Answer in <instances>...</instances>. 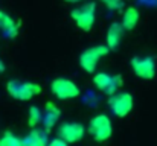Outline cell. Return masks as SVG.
I'll use <instances>...</instances> for the list:
<instances>
[{
  "label": "cell",
  "mask_w": 157,
  "mask_h": 146,
  "mask_svg": "<svg viewBox=\"0 0 157 146\" xmlns=\"http://www.w3.org/2000/svg\"><path fill=\"white\" fill-rule=\"evenodd\" d=\"M6 92H8V95L12 97V99L26 102V100H31L32 97H35L37 95H40L43 92V88L37 82L12 79V81H8Z\"/></svg>",
  "instance_id": "obj_1"
},
{
  "label": "cell",
  "mask_w": 157,
  "mask_h": 146,
  "mask_svg": "<svg viewBox=\"0 0 157 146\" xmlns=\"http://www.w3.org/2000/svg\"><path fill=\"white\" fill-rule=\"evenodd\" d=\"M70 17L75 21L78 29H81L84 32L92 31L95 20H96V5H95V2H87L82 6L75 8L70 12Z\"/></svg>",
  "instance_id": "obj_2"
},
{
  "label": "cell",
  "mask_w": 157,
  "mask_h": 146,
  "mask_svg": "<svg viewBox=\"0 0 157 146\" xmlns=\"http://www.w3.org/2000/svg\"><path fill=\"white\" fill-rule=\"evenodd\" d=\"M89 134L92 136L93 140L102 143L107 142L113 136V123L107 114H96L90 119L89 122Z\"/></svg>",
  "instance_id": "obj_3"
},
{
  "label": "cell",
  "mask_w": 157,
  "mask_h": 146,
  "mask_svg": "<svg viewBox=\"0 0 157 146\" xmlns=\"http://www.w3.org/2000/svg\"><path fill=\"white\" fill-rule=\"evenodd\" d=\"M108 52L110 49L107 44H96V46L86 49L79 55V67L87 73H95L99 61L108 55Z\"/></svg>",
  "instance_id": "obj_4"
},
{
  "label": "cell",
  "mask_w": 157,
  "mask_h": 146,
  "mask_svg": "<svg viewBox=\"0 0 157 146\" xmlns=\"http://www.w3.org/2000/svg\"><path fill=\"white\" fill-rule=\"evenodd\" d=\"M107 105L116 117H127L134 108V97L128 92H116L110 95Z\"/></svg>",
  "instance_id": "obj_5"
},
{
  "label": "cell",
  "mask_w": 157,
  "mask_h": 146,
  "mask_svg": "<svg viewBox=\"0 0 157 146\" xmlns=\"http://www.w3.org/2000/svg\"><path fill=\"white\" fill-rule=\"evenodd\" d=\"M51 92L58 100H72L81 95L78 84L69 78H56L51 82Z\"/></svg>",
  "instance_id": "obj_6"
},
{
  "label": "cell",
  "mask_w": 157,
  "mask_h": 146,
  "mask_svg": "<svg viewBox=\"0 0 157 146\" xmlns=\"http://www.w3.org/2000/svg\"><path fill=\"white\" fill-rule=\"evenodd\" d=\"M93 85L104 95L110 96L119 92V88L124 85V78L122 75H111V73L99 72L93 75Z\"/></svg>",
  "instance_id": "obj_7"
},
{
  "label": "cell",
  "mask_w": 157,
  "mask_h": 146,
  "mask_svg": "<svg viewBox=\"0 0 157 146\" xmlns=\"http://www.w3.org/2000/svg\"><path fill=\"white\" fill-rule=\"evenodd\" d=\"M133 73L145 81H150L156 76V59L150 55H139L130 61Z\"/></svg>",
  "instance_id": "obj_8"
},
{
  "label": "cell",
  "mask_w": 157,
  "mask_h": 146,
  "mask_svg": "<svg viewBox=\"0 0 157 146\" xmlns=\"http://www.w3.org/2000/svg\"><path fill=\"white\" fill-rule=\"evenodd\" d=\"M58 137L67 142L69 145L78 143L86 136V126L79 122H63L58 126Z\"/></svg>",
  "instance_id": "obj_9"
},
{
  "label": "cell",
  "mask_w": 157,
  "mask_h": 146,
  "mask_svg": "<svg viewBox=\"0 0 157 146\" xmlns=\"http://www.w3.org/2000/svg\"><path fill=\"white\" fill-rule=\"evenodd\" d=\"M59 117H61V110L58 108V105L53 103V102H46L44 110H43V117H41L43 129H46L48 133L52 131L58 125Z\"/></svg>",
  "instance_id": "obj_10"
},
{
  "label": "cell",
  "mask_w": 157,
  "mask_h": 146,
  "mask_svg": "<svg viewBox=\"0 0 157 146\" xmlns=\"http://www.w3.org/2000/svg\"><path fill=\"white\" fill-rule=\"evenodd\" d=\"M124 29L121 26V23L117 21H113L108 29H107V37H105V44L108 46L110 50H116V49L121 46L122 43V38H124Z\"/></svg>",
  "instance_id": "obj_11"
},
{
  "label": "cell",
  "mask_w": 157,
  "mask_h": 146,
  "mask_svg": "<svg viewBox=\"0 0 157 146\" xmlns=\"http://www.w3.org/2000/svg\"><path fill=\"white\" fill-rule=\"evenodd\" d=\"M49 142L48 131L46 129H38L31 128V131L21 139V146H46Z\"/></svg>",
  "instance_id": "obj_12"
},
{
  "label": "cell",
  "mask_w": 157,
  "mask_h": 146,
  "mask_svg": "<svg viewBox=\"0 0 157 146\" xmlns=\"http://www.w3.org/2000/svg\"><path fill=\"white\" fill-rule=\"evenodd\" d=\"M139 18H140L139 11H137L134 6L125 8L124 12H122V18H121V26H122V29H124V31H133V29L137 26Z\"/></svg>",
  "instance_id": "obj_13"
},
{
  "label": "cell",
  "mask_w": 157,
  "mask_h": 146,
  "mask_svg": "<svg viewBox=\"0 0 157 146\" xmlns=\"http://www.w3.org/2000/svg\"><path fill=\"white\" fill-rule=\"evenodd\" d=\"M0 32H2V35H3L5 38L12 40V38H15L17 34H18V23H17L12 17H9L8 14H5V18H3Z\"/></svg>",
  "instance_id": "obj_14"
},
{
  "label": "cell",
  "mask_w": 157,
  "mask_h": 146,
  "mask_svg": "<svg viewBox=\"0 0 157 146\" xmlns=\"http://www.w3.org/2000/svg\"><path fill=\"white\" fill-rule=\"evenodd\" d=\"M41 117H43V111L38 107L32 105L29 108V113H28V125L31 128H35L38 123H41Z\"/></svg>",
  "instance_id": "obj_15"
},
{
  "label": "cell",
  "mask_w": 157,
  "mask_h": 146,
  "mask_svg": "<svg viewBox=\"0 0 157 146\" xmlns=\"http://www.w3.org/2000/svg\"><path fill=\"white\" fill-rule=\"evenodd\" d=\"M0 146H21V139L17 137L14 133L6 131L0 137Z\"/></svg>",
  "instance_id": "obj_16"
},
{
  "label": "cell",
  "mask_w": 157,
  "mask_h": 146,
  "mask_svg": "<svg viewBox=\"0 0 157 146\" xmlns=\"http://www.w3.org/2000/svg\"><path fill=\"white\" fill-rule=\"evenodd\" d=\"M102 3L110 11H119L121 12L124 9V0H104Z\"/></svg>",
  "instance_id": "obj_17"
},
{
  "label": "cell",
  "mask_w": 157,
  "mask_h": 146,
  "mask_svg": "<svg viewBox=\"0 0 157 146\" xmlns=\"http://www.w3.org/2000/svg\"><path fill=\"white\" fill-rule=\"evenodd\" d=\"M46 146H69V143L64 142V140L59 139V137H55V139H52V140H49Z\"/></svg>",
  "instance_id": "obj_18"
},
{
  "label": "cell",
  "mask_w": 157,
  "mask_h": 146,
  "mask_svg": "<svg viewBox=\"0 0 157 146\" xmlns=\"http://www.w3.org/2000/svg\"><path fill=\"white\" fill-rule=\"evenodd\" d=\"M3 18H5V12L0 11V28H2V23H3Z\"/></svg>",
  "instance_id": "obj_19"
},
{
  "label": "cell",
  "mask_w": 157,
  "mask_h": 146,
  "mask_svg": "<svg viewBox=\"0 0 157 146\" xmlns=\"http://www.w3.org/2000/svg\"><path fill=\"white\" fill-rule=\"evenodd\" d=\"M5 72V64H3V61L0 59V73H3Z\"/></svg>",
  "instance_id": "obj_20"
},
{
  "label": "cell",
  "mask_w": 157,
  "mask_h": 146,
  "mask_svg": "<svg viewBox=\"0 0 157 146\" xmlns=\"http://www.w3.org/2000/svg\"><path fill=\"white\" fill-rule=\"evenodd\" d=\"M64 2H67V3H79L82 0H64Z\"/></svg>",
  "instance_id": "obj_21"
},
{
  "label": "cell",
  "mask_w": 157,
  "mask_h": 146,
  "mask_svg": "<svg viewBox=\"0 0 157 146\" xmlns=\"http://www.w3.org/2000/svg\"><path fill=\"white\" fill-rule=\"evenodd\" d=\"M101 2H104V0H101Z\"/></svg>",
  "instance_id": "obj_22"
}]
</instances>
